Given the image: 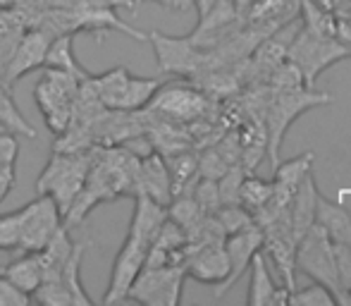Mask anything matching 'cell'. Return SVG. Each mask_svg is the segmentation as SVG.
<instances>
[{"label": "cell", "instance_id": "9", "mask_svg": "<svg viewBox=\"0 0 351 306\" xmlns=\"http://www.w3.org/2000/svg\"><path fill=\"white\" fill-rule=\"evenodd\" d=\"M148 249H151V246H148L146 242H141L139 237L127 235L125 244H122V249L117 251L115 261H112L110 283H108V292H106V297H103V304L125 302L132 283H134L136 275L141 273L143 263H146Z\"/></svg>", "mask_w": 351, "mask_h": 306}, {"label": "cell", "instance_id": "30", "mask_svg": "<svg viewBox=\"0 0 351 306\" xmlns=\"http://www.w3.org/2000/svg\"><path fill=\"white\" fill-rule=\"evenodd\" d=\"M289 304H296V306H335L339 302H337V297H335V294L325 287V285L313 283V285H308L306 290H301V292L291 290Z\"/></svg>", "mask_w": 351, "mask_h": 306}, {"label": "cell", "instance_id": "42", "mask_svg": "<svg viewBox=\"0 0 351 306\" xmlns=\"http://www.w3.org/2000/svg\"><path fill=\"white\" fill-rule=\"evenodd\" d=\"M41 3H43V5H46V10H48V8H51V0H41Z\"/></svg>", "mask_w": 351, "mask_h": 306}, {"label": "cell", "instance_id": "33", "mask_svg": "<svg viewBox=\"0 0 351 306\" xmlns=\"http://www.w3.org/2000/svg\"><path fill=\"white\" fill-rule=\"evenodd\" d=\"M51 8L65 10H101V8H130L134 10V0H51Z\"/></svg>", "mask_w": 351, "mask_h": 306}, {"label": "cell", "instance_id": "15", "mask_svg": "<svg viewBox=\"0 0 351 306\" xmlns=\"http://www.w3.org/2000/svg\"><path fill=\"white\" fill-rule=\"evenodd\" d=\"M315 223L328 232L332 244L351 246V213L337 201H330L328 196H315Z\"/></svg>", "mask_w": 351, "mask_h": 306}, {"label": "cell", "instance_id": "4", "mask_svg": "<svg viewBox=\"0 0 351 306\" xmlns=\"http://www.w3.org/2000/svg\"><path fill=\"white\" fill-rule=\"evenodd\" d=\"M148 41L162 75L196 77L204 70H213V51L196 46L189 36H167L162 32H151Z\"/></svg>", "mask_w": 351, "mask_h": 306}, {"label": "cell", "instance_id": "6", "mask_svg": "<svg viewBox=\"0 0 351 306\" xmlns=\"http://www.w3.org/2000/svg\"><path fill=\"white\" fill-rule=\"evenodd\" d=\"M351 56V48L337 41L335 36H320L308 29H299V34L291 41L289 51H287V60H291L304 75L306 89L313 84V79L323 70H328L332 62L344 60Z\"/></svg>", "mask_w": 351, "mask_h": 306}, {"label": "cell", "instance_id": "28", "mask_svg": "<svg viewBox=\"0 0 351 306\" xmlns=\"http://www.w3.org/2000/svg\"><path fill=\"white\" fill-rule=\"evenodd\" d=\"M215 220L220 223L225 235H234V232H241L251 228V225H256L251 211H246L241 204H222L215 211Z\"/></svg>", "mask_w": 351, "mask_h": 306}, {"label": "cell", "instance_id": "13", "mask_svg": "<svg viewBox=\"0 0 351 306\" xmlns=\"http://www.w3.org/2000/svg\"><path fill=\"white\" fill-rule=\"evenodd\" d=\"M146 108H151L153 113H160L165 117H172V120H196L206 113L208 108V98L201 91L189 86H170L158 89L156 96L151 98Z\"/></svg>", "mask_w": 351, "mask_h": 306}, {"label": "cell", "instance_id": "16", "mask_svg": "<svg viewBox=\"0 0 351 306\" xmlns=\"http://www.w3.org/2000/svg\"><path fill=\"white\" fill-rule=\"evenodd\" d=\"M165 220H167V206L158 204V201H153L146 194L134 196V215H132L130 235L139 237L141 242H146L151 246Z\"/></svg>", "mask_w": 351, "mask_h": 306}, {"label": "cell", "instance_id": "19", "mask_svg": "<svg viewBox=\"0 0 351 306\" xmlns=\"http://www.w3.org/2000/svg\"><path fill=\"white\" fill-rule=\"evenodd\" d=\"M43 67H48V70L67 72V75L77 77L79 82H84V79L91 77V72L84 70L82 62H79L77 56H74V34H60V36L53 38L51 46H48Z\"/></svg>", "mask_w": 351, "mask_h": 306}, {"label": "cell", "instance_id": "22", "mask_svg": "<svg viewBox=\"0 0 351 306\" xmlns=\"http://www.w3.org/2000/svg\"><path fill=\"white\" fill-rule=\"evenodd\" d=\"M249 268H251V283H249V299H246V302L251 306H270V297H273L278 285L270 278L263 251H258V254L251 259Z\"/></svg>", "mask_w": 351, "mask_h": 306}, {"label": "cell", "instance_id": "40", "mask_svg": "<svg viewBox=\"0 0 351 306\" xmlns=\"http://www.w3.org/2000/svg\"><path fill=\"white\" fill-rule=\"evenodd\" d=\"M215 3H217V0H191V8H196V12H199V19H201Z\"/></svg>", "mask_w": 351, "mask_h": 306}, {"label": "cell", "instance_id": "2", "mask_svg": "<svg viewBox=\"0 0 351 306\" xmlns=\"http://www.w3.org/2000/svg\"><path fill=\"white\" fill-rule=\"evenodd\" d=\"M93 161V151H79V153H62L53 151L48 165L43 167L41 177L36 180L38 194L53 196V201L60 209L62 218H65L67 209L72 206L74 196L82 191L84 182H86L88 167Z\"/></svg>", "mask_w": 351, "mask_h": 306}, {"label": "cell", "instance_id": "29", "mask_svg": "<svg viewBox=\"0 0 351 306\" xmlns=\"http://www.w3.org/2000/svg\"><path fill=\"white\" fill-rule=\"evenodd\" d=\"M22 220H24V209L0 215V251H14L19 246Z\"/></svg>", "mask_w": 351, "mask_h": 306}, {"label": "cell", "instance_id": "14", "mask_svg": "<svg viewBox=\"0 0 351 306\" xmlns=\"http://www.w3.org/2000/svg\"><path fill=\"white\" fill-rule=\"evenodd\" d=\"M136 194H146L153 201L167 206L172 201V182L167 163L160 153L151 151L139 158V172H136Z\"/></svg>", "mask_w": 351, "mask_h": 306}, {"label": "cell", "instance_id": "3", "mask_svg": "<svg viewBox=\"0 0 351 306\" xmlns=\"http://www.w3.org/2000/svg\"><path fill=\"white\" fill-rule=\"evenodd\" d=\"M79 84L82 82L77 77L60 70H48V67L43 72V77L36 82L34 98H36V106L41 110L43 120H46V127L56 137L70 127Z\"/></svg>", "mask_w": 351, "mask_h": 306}, {"label": "cell", "instance_id": "1", "mask_svg": "<svg viewBox=\"0 0 351 306\" xmlns=\"http://www.w3.org/2000/svg\"><path fill=\"white\" fill-rule=\"evenodd\" d=\"M332 103L330 93H313L304 89H275L273 96L265 103V151L270 156L273 170L280 163V149L289 125L315 106H328Z\"/></svg>", "mask_w": 351, "mask_h": 306}, {"label": "cell", "instance_id": "41", "mask_svg": "<svg viewBox=\"0 0 351 306\" xmlns=\"http://www.w3.org/2000/svg\"><path fill=\"white\" fill-rule=\"evenodd\" d=\"M232 3L237 5V10H239V14H241V5H249L251 0H232Z\"/></svg>", "mask_w": 351, "mask_h": 306}, {"label": "cell", "instance_id": "39", "mask_svg": "<svg viewBox=\"0 0 351 306\" xmlns=\"http://www.w3.org/2000/svg\"><path fill=\"white\" fill-rule=\"evenodd\" d=\"M143 3V0H139ZM151 3H158L162 8H170V10H189L191 8V0H151Z\"/></svg>", "mask_w": 351, "mask_h": 306}, {"label": "cell", "instance_id": "23", "mask_svg": "<svg viewBox=\"0 0 351 306\" xmlns=\"http://www.w3.org/2000/svg\"><path fill=\"white\" fill-rule=\"evenodd\" d=\"M86 246H88V242L74 244L72 256L67 259L65 268H62L60 278H58L67 290H70L72 297H74V304H79V306H91L93 304V299L84 292V285H82V259H84V251H86Z\"/></svg>", "mask_w": 351, "mask_h": 306}, {"label": "cell", "instance_id": "10", "mask_svg": "<svg viewBox=\"0 0 351 306\" xmlns=\"http://www.w3.org/2000/svg\"><path fill=\"white\" fill-rule=\"evenodd\" d=\"M51 41H53V36L48 32H43V29H38V27L24 29L17 46H14L12 58H10V62H8L3 82L8 84V86H12V84H17L22 77H27L29 72L43 67Z\"/></svg>", "mask_w": 351, "mask_h": 306}, {"label": "cell", "instance_id": "18", "mask_svg": "<svg viewBox=\"0 0 351 306\" xmlns=\"http://www.w3.org/2000/svg\"><path fill=\"white\" fill-rule=\"evenodd\" d=\"M0 275H5L14 287H19L22 292H27L29 297H32L43 280L41 256H38L36 251H24L19 259L5 263L3 268H0Z\"/></svg>", "mask_w": 351, "mask_h": 306}, {"label": "cell", "instance_id": "25", "mask_svg": "<svg viewBox=\"0 0 351 306\" xmlns=\"http://www.w3.org/2000/svg\"><path fill=\"white\" fill-rule=\"evenodd\" d=\"M160 86H162L160 79H146V77L132 75L130 82H127V91H125V98H122L120 110H127V113L143 110Z\"/></svg>", "mask_w": 351, "mask_h": 306}, {"label": "cell", "instance_id": "43", "mask_svg": "<svg viewBox=\"0 0 351 306\" xmlns=\"http://www.w3.org/2000/svg\"><path fill=\"white\" fill-rule=\"evenodd\" d=\"M134 5H136V8H139V5H141V3H139V0H134Z\"/></svg>", "mask_w": 351, "mask_h": 306}, {"label": "cell", "instance_id": "38", "mask_svg": "<svg viewBox=\"0 0 351 306\" xmlns=\"http://www.w3.org/2000/svg\"><path fill=\"white\" fill-rule=\"evenodd\" d=\"M14 187V165H0V204L8 199Z\"/></svg>", "mask_w": 351, "mask_h": 306}, {"label": "cell", "instance_id": "7", "mask_svg": "<svg viewBox=\"0 0 351 306\" xmlns=\"http://www.w3.org/2000/svg\"><path fill=\"white\" fill-rule=\"evenodd\" d=\"M186 270L184 266H143L141 273L132 283L127 299L148 304V306H177L182 297Z\"/></svg>", "mask_w": 351, "mask_h": 306}, {"label": "cell", "instance_id": "36", "mask_svg": "<svg viewBox=\"0 0 351 306\" xmlns=\"http://www.w3.org/2000/svg\"><path fill=\"white\" fill-rule=\"evenodd\" d=\"M19 158V141L12 132H0V165H14Z\"/></svg>", "mask_w": 351, "mask_h": 306}, {"label": "cell", "instance_id": "17", "mask_svg": "<svg viewBox=\"0 0 351 306\" xmlns=\"http://www.w3.org/2000/svg\"><path fill=\"white\" fill-rule=\"evenodd\" d=\"M315 196H318V185L313 180V172L306 175V180L296 187L289 204V220L294 239L299 242L301 235L315 223Z\"/></svg>", "mask_w": 351, "mask_h": 306}, {"label": "cell", "instance_id": "12", "mask_svg": "<svg viewBox=\"0 0 351 306\" xmlns=\"http://www.w3.org/2000/svg\"><path fill=\"white\" fill-rule=\"evenodd\" d=\"M261 246H263V230L258 225H251V228L225 237V251H227V259H230V275H227L225 283H220L215 287V297H222L225 292H230L232 285L239 283L241 275L249 270L251 259L261 251Z\"/></svg>", "mask_w": 351, "mask_h": 306}, {"label": "cell", "instance_id": "21", "mask_svg": "<svg viewBox=\"0 0 351 306\" xmlns=\"http://www.w3.org/2000/svg\"><path fill=\"white\" fill-rule=\"evenodd\" d=\"M165 163L167 170H170L172 196L189 191V187L194 185L196 175H199V156L191 151H177L172 156H167Z\"/></svg>", "mask_w": 351, "mask_h": 306}, {"label": "cell", "instance_id": "26", "mask_svg": "<svg viewBox=\"0 0 351 306\" xmlns=\"http://www.w3.org/2000/svg\"><path fill=\"white\" fill-rule=\"evenodd\" d=\"M175 201H170L167 204V218L170 220H175L177 225H180L184 232H189L194 225H199L201 223V218H204V211L199 209V204L194 201V196L191 194H177V196H172Z\"/></svg>", "mask_w": 351, "mask_h": 306}, {"label": "cell", "instance_id": "5", "mask_svg": "<svg viewBox=\"0 0 351 306\" xmlns=\"http://www.w3.org/2000/svg\"><path fill=\"white\" fill-rule=\"evenodd\" d=\"M296 270L313 278L315 283L325 285L342 304V285L337 278V263H335V249L328 232L313 223L296 242Z\"/></svg>", "mask_w": 351, "mask_h": 306}, {"label": "cell", "instance_id": "35", "mask_svg": "<svg viewBox=\"0 0 351 306\" xmlns=\"http://www.w3.org/2000/svg\"><path fill=\"white\" fill-rule=\"evenodd\" d=\"M32 297L27 292H22L19 287H14L5 275H0V306H29Z\"/></svg>", "mask_w": 351, "mask_h": 306}, {"label": "cell", "instance_id": "8", "mask_svg": "<svg viewBox=\"0 0 351 306\" xmlns=\"http://www.w3.org/2000/svg\"><path fill=\"white\" fill-rule=\"evenodd\" d=\"M62 225V213L53 196L38 194L32 204L24 206L22 235H19V251H43V246L51 242L56 230Z\"/></svg>", "mask_w": 351, "mask_h": 306}, {"label": "cell", "instance_id": "34", "mask_svg": "<svg viewBox=\"0 0 351 306\" xmlns=\"http://www.w3.org/2000/svg\"><path fill=\"white\" fill-rule=\"evenodd\" d=\"M230 163L220 156L217 151H206L199 158V177H208V180H220L227 172Z\"/></svg>", "mask_w": 351, "mask_h": 306}, {"label": "cell", "instance_id": "37", "mask_svg": "<svg viewBox=\"0 0 351 306\" xmlns=\"http://www.w3.org/2000/svg\"><path fill=\"white\" fill-rule=\"evenodd\" d=\"M22 34H17V32H0V82H3L5 70H8V62H10V58H12L14 46H17V41H19V36H22Z\"/></svg>", "mask_w": 351, "mask_h": 306}, {"label": "cell", "instance_id": "20", "mask_svg": "<svg viewBox=\"0 0 351 306\" xmlns=\"http://www.w3.org/2000/svg\"><path fill=\"white\" fill-rule=\"evenodd\" d=\"M0 127L5 132H12L17 137H27V139H36L38 132L32 122L24 117V113L17 108L10 86L5 82H0Z\"/></svg>", "mask_w": 351, "mask_h": 306}, {"label": "cell", "instance_id": "27", "mask_svg": "<svg viewBox=\"0 0 351 306\" xmlns=\"http://www.w3.org/2000/svg\"><path fill=\"white\" fill-rule=\"evenodd\" d=\"M273 187H275L273 182L261 180V177H256V175L244 177V180H241V187H239V204L244 206L246 211H251V215H254L256 211L270 199Z\"/></svg>", "mask_w": 351, "mask_h": 306}, {"label": "cell", "instance_id": "24", "mask_svg": "<svg viewBox=\"0 0 351 306\" xmlns=\"http://www.w3.org/2000/svg\"><path fill=\"white\" fill-rule=\"evenodd\" d=\"M311 170H313V153L306 151L301 156L291 158V161L278 163V167L273 170V182L289 191H296V187L306 180Z\"/></svg>", "mask_w": 351, "mask_h": 306}, {"label": "cell", "instance_id": "31", "mask_svg": "<svg viewBox=\"0 0 351 306\" xmlns=\"http://www.w3.org/2000/svg\"><path fill=\"white\" fill-rule=\"evenodd\" d=\"M32 297H36V302L48 304V306H72L74 304L72 292L60 280H41V285H38V290Z\"/></svg>", "mask_w": 351, "mask_h": 306}, {"label": "cell", "instance_id": "11", "mask_svg": "<svg viewBox=\"0 0 351 306\" xmlns=\"http://www.w3.org/2000/svg\"><path fill=\"white\" fill-rule=\"evenodd\" d=\"M184 270L189 278L217 287L230 275L225 242L222 244H184Z\"/></svg>", "mask_w": 351, "mask_h": 306}, {"label": "cell", "instance_id": "32", "mask_svg": "<svg viewBox=\"0 0 351 306\" xmlns=\"http://www.w3.org/2000/svg\"><path fill=\"white\" fill-rule=\"evenodd\" d=\"M194 201L199 204V209L204 211L206 215H215V211L222 206L220 201V191H217V180H208V177H201L194 185V191H191Z\"/></svg>", "mask_w": 351, "mask_h": 306}]
</instances>
